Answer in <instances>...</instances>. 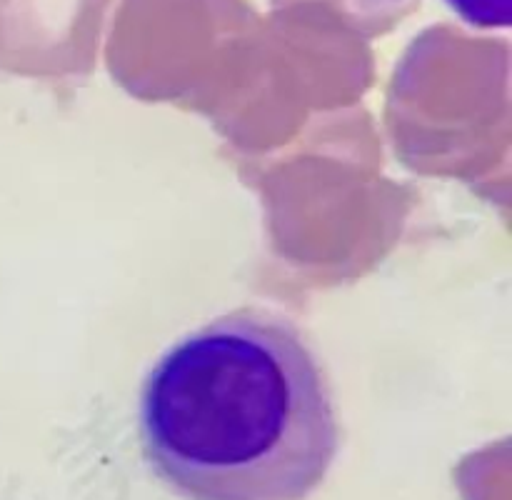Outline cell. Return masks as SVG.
I'll return each instance as SVG.
<instances>
[{
  "instance_id": "cell-1",
  "label": "cell",
  "mask_w": 512,
  "mask_h": 500,
  "mask_svg": "<svg viewBox=\"0 0 512 500\" xmlns=\"http://www.w3.org/2000/svg\"><path fill=\"white\" fill-rule=\"evenodd\" d=\"M140 445L185 500H305L340 450L328 373L285 315L240 308L175 340L148 370Z\"/></svg>"
}]
</instances>
